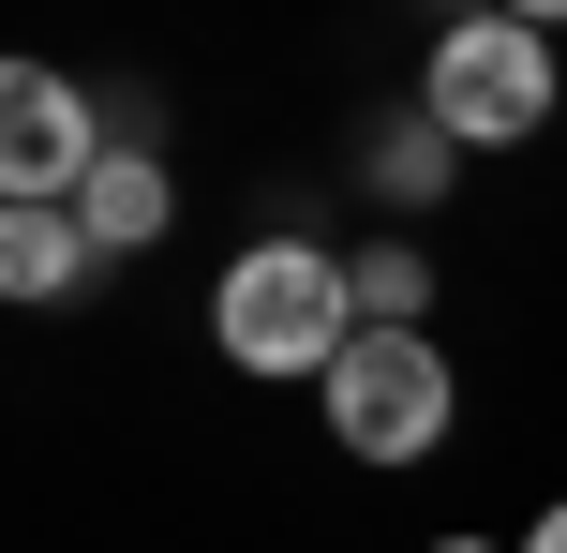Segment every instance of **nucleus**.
<instances>
[{
    "mask_svg": "<svg viewBox=\"0 0 567 553\" xmlns=\"http://www.w3.org/2000/svg\"><path fill=\"white\" fill-rule=\"evenodd\" d=\"M419 105L449 120L463 150H523V135L553 120V30H523V16H449L433 60H419Z\"/></svg>",
    "mask_w": 567,
    "mask_h": 553,
    "instance_id": "obj_3",
    "label": "nucleus"
},
{
    "mask_svg": "<svg viewBox=\"0 0 567 553\" xmlns=\"http://www.w3.org/2000/svg\"><path fill=\"white\" fill-rule=\"evenodd\" d=\"M209 345H225L239 375H313L329 389V359L359 345V269H343L329 239H255V255L209 285Z\"/></svg>",
    "mask_w": 567,
    "mask_h": 553,
    "instance_id": "obj_1",
    "label": "nucleus"
},
{
    "mask_svg": "<svg viewBox=\"0 0 567 553\" xmlns=\"http://www.w3.org/2000/svg\"><path fill=\"white\" fill-rule=\"evenodd\" d=\"M75 225L105 239V255H150V239L179 225V195H165V165H150L135 135H105V165H90V195H75Z\"/></svg>",
    "mask_w": 567,
    "mask_h": 553,
    "instance_id": "obj_5",
    "label": "nucleus"
},
{
    "mask_svg": "<svg viewBox=\"0 0 567 553\" xmlns=\"http://www.w3.org/2000/svg\"><path fill=\"white\" fill-rule=\"evenodd\" d=\"M90 269H105V239L75 209H0V299H75Z\"/></svg>",
    "mask_w": 567,
    "mask_h": 553,
    "instance_id": "obj_6",
    "label": "nucleus"
},
{
    "mask_svg": "<svg viewBox=\"0 0 567 553\" xmlns=\"http://www.w3.org/2000/svg\"><path fill=\"white\" fill-rule=\"evenodd\" d=\"M90 165H105V120L60 60H16L0 75V209H75Z\"/></svg>",
    "mask_w": 567,
    "mask_h": 553,
    "instance_id": "obj_4",
    "label": "nucleus"
},
{
    "mask_svg": "<svg viewBox=\"0 0 567 553\" xmlns=\"http://www.w3.org/2000/svg\"><path fill=\"white\" fill-rule=\"evenodd\" d=\"M433 553H493V539H433Z\"/></svg>",
    "mask_w": 567,
    "mask_h": 553,
    "instance_id": "obj_11",
    "label": "nucleus"
},
{
    "mask_svg": "<svg viewBox=\"0 0 567 553\" xmlns=\"http://www.w3.org/2000/svg\"><path fill=\"white\" fill-rule=\"evenodd\" d=\"M449 150H463L449 120H433V105H403L389 135H373V195H389V209H433V195H449V180H463Z\"/></svg>",
    "mask_w": 567,
    "mask_h": 553,
    "instance_id": "obj_7",
    "label": "nucleus"
},
{
    "mask_svg": "<svg viewBox=\"0 0 567 553\" xmlns=\"http://www.w3.org/2000/svg\"><path fill=\"white\" fill-rule=\"evenodd\" d=\"M343 269H359V329H419V315H433L419 239H373V255H343Z\"/></svg>",
    "mask_w": 567,
    "mask_h": 553,
    "instance_id": "obj_8",
    "label": "nucleus"
},
{
    "mask_svg": "<svg viewBox=\"0 0 567 553\" xmlns=\"http://www.w3.org/2000/svg\"><path fill=\"white\" fill-rule=\"evenodd\" d=\"M449 419H463V375L433 329H359L329 359V449H359V464H419V449H449Z\"/></svg>",
    "mask_w": 567,
    "mask_h": 553,
    "instance_id": "obj_2",
    "label": "nucleus"
},
{
    "mask_svg": "<svg viewBox=\"0 0 567 553\" xmlns=\"http://www.w3.org/2000/svg\"><path fill=\"white\" fill-rule=\"evenodd\" d=\"M523 553H567V494H553V509H538V539H523Z\"/></svg>",
    "mask_w": 567,
    "mask_h": 553,
    "instance_id": "obj_10",
    "label": "nucleus"
},
{
    "mask_svg": "<svg viewBox=\"0 0 567 553\" xmlns=\"http://www.w3.org/2000/svg\"><path fill=\"white\" fill-rule=\"evenodd\" d=\"M493 16H523V30H567V0H493Z\"/></svg>",
    "mask_w": 567,
    "mask_h": 553,
    "instance_id": "obj_9",
    "label": "nucleus"
}]
</instances>
